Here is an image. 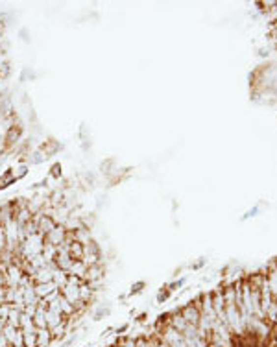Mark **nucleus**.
<instances>
[{
  "mask_svg": "<svg viewBox=\"0 0 277 347\" xmlns=\"http://www.w3.org/2000/svg\"><path fill=\"white\" fill-rule=\"evenodd\" d=\"M142 288H144V283H142V281H140V283H135V285L131 287V290H130V295L138 294V292H142Z\"/></svg>",
  "mask_w": 277,
  "mask_h": 347,
  "instance_id": "b1692460",
  "label": "nucleus"
},
{
  "mask_svg": "<svg viewBox=\"0 0 277 347\" xmlns=\"http://www.w3.org/2000/svg\"><path fill=\"white\" fill-rule=\"evenodd\" d=\"M118 347H135V338H131V336H126V338H120L118 342Z\"/></svg>",
  "mask_w": 277,
  "mask_h": 347,
  "instance_id": "412c9836",
  "label": "nucleus"
},
{
  "mask_svg": "<svg viewBox=\"0 0 277 347\" xmlns=\"http://www.w3.org/2000/svg\"><path fill=\"white\" fill-rule=\"evenodd\" d=\"M170 294H172V292H170L168 288H166L165 292L161 290V292H159V295H157V303H165V301H166V299L170 297Z\"/></svg>",
  "mask_w": 277,
  "mask_h": 347,
  "instance_id": "5701e85b",
  "label": "nucleus"
},
{
  "mask_svg": "<svg viewBox=\"0 0 277 347\" xmlns=\"http://www.w3.org/2000/svg\"><path fill=\"white\" fill-rule=\"evenodd\" d=\"M33 290H35V294H37L39 299H43L45 295H48L50 292H54V290H59V288L55 287V283H39V285H33Z\"/></svg>",
  "mask_w": 277,
  "mask_h": 347,
  "instance_id": "1a4fd4ad",
  "label": "nucleus"
},
{
  "mask_svg": "<svg viewBox=\"0 0 277 347\" xmlns=\"http://www.w3.org/2000/svg\"><path fill=\"white\" fill-rule=\"evenodd\" d=\"M52 281L55 283V287L61 290L65 285H67V281H69V273L63 272V270H59V268H55L54 270V277H52Z\"/></svg>",
  "mask_w": 277,
  "mask_h": 347,
  "instance_id": "2eb2a0df",
  "label": "nucleus"
},
{
  "mask_svg": "<svg viewBox=\"0 0 277 347\" xmlns=\"http://www.w3.org/2000/svg\"><path fill=\"white\" fill-rule=\"evenodd\" d=\"M70 257H72L74 260H82V259H83V246L72 240V244H70Z\"/></svg>",
  "mask_w": 277,
  "mask_h": 347,
  "instance_id": "f3484780",
  "label": "nucleus"
},
{
  "mask_svg": "<svg viewBox=\"0 0 277 347\" xmlns=\"http://www.w3.org/2000/svg\"><path fill=\"white\" fill-rule=\"evenodd\" d=\"M13 174H15V179H21V177H24V175L28 174V166L26 165L19 166V168H17V172H13Z\"/></svg>",
  "mask_w": 277,
  "mask_h": 347,
  "instance_id": "4be33fe9",
  "label": "nucleus"
},
{
  "mask_svg": "<svg viewBox=\"0 0 277 347\" xmlns=\"http://www.w3.org/2000/svg\"><path fill=\"white\" fill-rule=\"evenodd\" d=\"M31 319H33V325H35L37 329H48V327H46V307L45 305L39 303L35 312H33V316H31Z\"/></svg>",
  "mask_w": 277,
  "mask_h": 347,
  "instance_id": "0eeeda50",
  "label": "nucleus"
},
{
  "mask_svg": "<svg viewBox=\"0 0 277 347\" xmlns=\"http://www.w3.org/2000/svg\"><path fill=\"white\" fill-rule=\"evenodd\" d=\"M46 159V155L43 151H35V153H31V157L28 159L30 161V165H39V163H43Z\"/></svg>",
  "mask_w": 277,
  "mask_h": 347,
  "instance_id": "aec40b11",
  "label": "nucleus"
},
{
  "mask_svg": "<svg viewBox=\"0 0 277 347\" xmlns=\"http://www.w3.org/2000/svg\"><path fill=\"white\" fill-rule=\"evenodd\" d=\"M59 294H61L59 290H54V292H50V294H48V295H45L43 299H39V303H41V305H45V307H48L50 303H54L55 299L59 297Z\"/></svg>",
  "mask_w": 277,
  "mask_h": 347,
  "instance_id": "6ab92c4d",
  "label": "nucleus"
},
{
  "mask_svg": "<svg viewBox=\"0 0 277 347\" xmlns=\"http://www.w3.org/2000/svg\"><path fill=\"white\" fill-rule=\"evenodd\" d=\"M23 332L24 347H37V329H26Z\"/></svg>",
  "mask_w": 277,
  "mask_h": 347,
  "instance_id": "4468645a",
  "label": "nucleus"
},
{
  "mask_svg": "<svg viewBox=\"0 0 277 347\" xmlns=\"http://www.w3.org/2000/svg\"><path fill=\"white\" fill-rule=\"evenodd\" d=\"M146 319V314H140V316L137 318V321H144Z\"/></svg>",
  "mask_w": 277,
  "mask_h": 347,
  "instance_id": "cd10ccee",
  "label": "nucleus"
},
{
  "mask_svg": "<svg viewBox=\"0 0 277 347\" xmlns=\"http://www.w3.org/2000/svg\"><path fill=\"white\" fill-rule=\"evenodd\" d=\"M67 234H69V231L65 229V226H55L54 229L45 236V242L46 244H52V246H59V244L65 242Z\"/></svg>",
  "mask_w": 277,
  "mask_h": 347,
  "instance_id": "20e7f679",
  "label": "nucleus"
},
{
  "mask_svg": "<svg viewBox=\"0 0 277 347\" xmlns=\"http://www.w3.org/2000/svg\"><path fill=\"white\" fill-rule=\"evenodd\" d=\"M52 332L50 329H37V347H50L52 346Z\"/></svg>",
  "mask_w": 277,
  "mask_h": 347,
  "instance_id": "ddd939ff",
  "label": "nucleus"
},
{
  "mask_svg": "<svg viewBox=\"0 0 277 347\" xmlns=\"http://www.w3.org/2000/svg\"><path fill=\"white\" fill-rule=\"evenodd\" d=\"M0 303H6V287H0Z\"/></svg>",
  "mask_w": 277,
  "mask_h": 347,
  "instance_id": "a878e982",
  "label": "nucleus"
},
{
  "mask_svg": "<svg viewBox=\"0 0 277 347\" xmlns=\"http://www.w3.org/2000/svg\"><path fill=\"white\" fill-rule=\"evenodd\" d=\"M21 290H23L24 305H26V307H31V309H35V307L39 305V297H37V294H35L33 287H30V288H21Z\"/></svg>",
  "mask_w": 277,
  "mask_h": 347,
  "instance_id": "6e6552de",
  "label": "nucleus"
},
{
  "mask_svg": "<svg viewBox=\"0 0 277 347\" xmlns=\"http://www.w3.org/2000/svg\"><path fill=\"white\" fill-rule=\"evenodd\" d=\"M128 327H130L128 323H124L122 327H118V329H116V334H122L124 331H128Z\"/></svg>",
  "mask_w": 277,
  "mask_h": 347,
  "instance_id": "bb28decb",
  "label": "nucleus"
},
{
  "mask_svg": "<svg viewBox=\"0 0 277 347\" xmlns=\"http://www.w3.org/2000/svg\"><path fill=\"white\" fill-rule=\"evenodd\" d=\"M63 321H67V318L63 316V312L55 305H48L46 307V327L52 331L57 325H61Z\"/></svg>",
  "mask_w": 277,
  "mask_h": 347,
  "instance_id": "7ed1b4c3",
  "label": "nucleus"
},
{
  "mask_svg": "<svg viewBox=\"0 0 277 347\" xmlns=\"http://www.w3.org/2000/svg\"><path fill=\"white\" fill-rule=\"evenodd\" d=\"M11 218H15V202H6L0 205V226L8 224Z\"/></svg>",
  "mask_w": 277,
  "mask_h": 347,
  "instance_id": "39448f33",
  "label": "nucleus"
},
{
  "mask_svg": "<svg viewBox=\"0 0 277 347\" xmlns=\"http://www.w3.org/2000/svg\"><path fill=\"white\" fill-rule=\"evenodd\" d=\"M72 236H74V242H78V244H82V246H85V244H89V242L92 240V233L89 227H82V229H78V231H74L72 233Z\"/></svg>",
  "mask_w": 277,
  "mask_h": 347,
  "instance_id": "9d476101",
  "label": "nucleus"
},
{
  "mask_svg": "<svg viewBox=\"0 0 277 347\" xmlns=\"http://www.w3.org/2000/svg\"><path fill=\"white\" fill-rule=\"evenodd\" d=\"M52 177H61V165H54L52 166V172H50Z\"/></svg>",
  "mask_w": 277,
  "mask_h": 347,
  "instance_id": "393cba45",
  "label": "nucleus"
},
{
  "mask_svg": "<svg viewBox=\"0 0 277 347\" xmlns=\"http://www.w3.org/2000/svg\"><path fill=\"white\" fill-rule=\"evenodd\" d=\"M24 270L19 262H11L4 268V277H6V288H19V283L23 279Z\"/></svg>",
  "mask_w": 277,
  "mask_h": 347,
  "instance_id": "f257e3e1",
  "label": "nucleus"
},
{
  "mask_svg": "<svg viewBox=\"0 0 277 347\" xmlns=\"http://www.w3.org/2000/svg\"><path fill=\"white\" fill-rule=\"evenodd\" d=\"M179 314L183 316V319L187 321L189 325H193V327H198L200 323V318H201V310L194 305V303H189V305H185L179 309Z\"/></svg>",
  "mask_w": 277,
  "mask_h": 347,
  "instance_id": "f03ea898",
  "label": "nucleus"
},
{
  "mask_svg": "<svg viewBox=\"0 0 277 347\" xmlns=\"http://www.w3.org/2000/svg\"><path fill=\"white\" fill-rule=\"evenodd\" d=\"M87 270H89V266L85 264L83 260H74L72 266H70V270H69V275H76L78 279L85 281V273H87Z\"/></svg>",
  "mask_w": 277,
  "mask_h": 347,
  "instance_id": "9b49d317",
  "label": "nucleus"
},
{
  "mask_svg": "<svg viewBox=\"0 0 277 347\" xmlns=\"http://www.w3.org/2000/svg\"><path fill=\"white\" fill-rule=\"evenodd\" d=\"M13 181H17V179H15V174L11 172V170H8L6 174H2V175H0V190L8 189Z\"/></svg>",
  "mask_w": 277,
  "mask_h": 347,
  "instance_id": "dca6fc26",
  "label": "nucleus"
},
{
  "mask_svg": "<svg viewBox=\"0 0 277 347\" xmlns=\"http://www.w3.org/2000/svg\"><path fill=\"white\" fill-rule=\"evenodd\" d=\"M21 314L23 312H19V310H15L13 307H11V310H9V316H8V321L6 323H9V325H13V327H21Z\"/></svg>",
  "mask_w": 277,
  "mask_h": 347,
  "instance_id": "a211bd4d",
  "label": "nucleus"
},
{
  "mask_svg": "<svg viewBox=\"0 0 277 347\" xmlns=\"http://www.w3.org/2000/svg\"><path fill=\"white\" fill-rule=\"evenodd\" d=\"M94 295H96V292L92 290V287L87 283V281H83V283L80 285V299L89 305V303L94 299Z\"/></svg>",
  "mask_w": 277,
  "mask_h": 347,
  "instance_id": "f8f14e48",
  "label": "nucleus"
},
{
  "mask_svg": "<svg viewBox=\"0 0 277 347\" xmlns=\"http://www.w3.org/2000/svg\"><path fill=\"white\" fill-rule=\"evenodd\" d=\"M23 135V129L19 128V126H11L8 129V133L4 137V148H11V146H15L19 143V139Z\"/></svg>",
  "mask_w": 277,
  "mask_h": 347,
  "instance_id": "423d86ee",
  "label": "nucleus"
}]
</instances>
